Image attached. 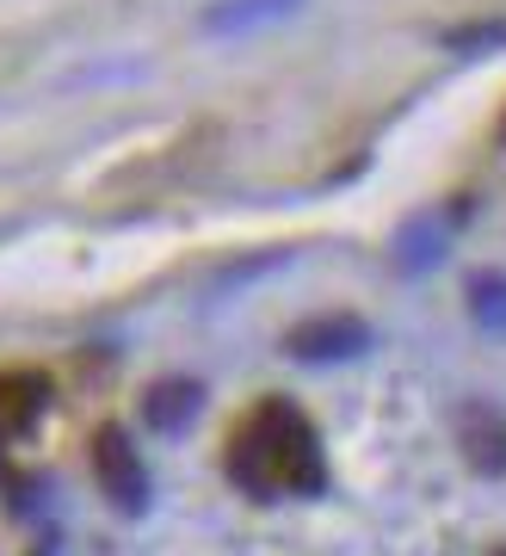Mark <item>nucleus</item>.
Listing matches in <instances>:
<instances>
[{
    "label": "nucleus",
    "mask_w": 506,
    "mask_h": 556,
    "mask_svg": "<svg viewBox=\"0 0 506 556\" xmlns=\"http://www.w3.org/2000/svg\"><path fill=\"white\" fill-rule=\"evenodd\" d=\"M38 402H43L38 378H0V427H25L38 415Z\"/></svg>",
    "instance_id": "7ed1b4c3"
},
{
    "label": "nucleus",
    "mask_w": 506,
    "mask_h": 556,
    "mask_svg": "<svg viewBox=\"0 0 506 556\" xmlns=\"http://www.w3.org/2000/svg\"><path fill=\"white\" fill-rule=\"evenodd\" d=\"M291 0H235V7H223V20L216 25H253V20H266V13H284Z\"/></svg>",
    "instance_id": "39448f33"
},
{
    "label": "nucleus",
    "mask_w": 506,
    "mask_h": 556,
    "mask_svg": "<svg viewBox=\"0 0 506 556\" xmlns=\"http://www.w3.org/2000/svg\"><path fill=\"white\" fill-rule=\"evenodd\" d=\"M93 477H99V489H105L117 507H142V495H149L142 464L130 457V439L117 433V427H105V433L93 439Z\"/></svg>",
    "instance_id": "f03ea898"
},
{
    "label": "nucleus",
    "mask_w": 506,
    "mask_h": 556,
    "mask_svg": "<svg viewBox=\"0 0 506 556\" xmlns=\"http://www.w3.org/2000/svg\"><path fill=\"white\" fill-rule=\"evenodd\" d=\"M229 470L253 495H303L321 482V445L291 402H260L229 439Z\"/></svg>",
    "instance_id": "f257e3e1"
},
{
    "label": "nucleus",
    "mask_w": 506,
    "mask_h": 556,
    "mask_svg": "<svg viewBox=\"0 0 506 556\" xmlns=\"http://www.w3.org/2000/svg\"><path fill=\"white\" fill-rule=\"evenodd\" d=\"M291 346L303 358H333V353H346V346H365V328H303Z\"/></svg>",
    "instance_id": "20e7f679"
}]
</instances>
